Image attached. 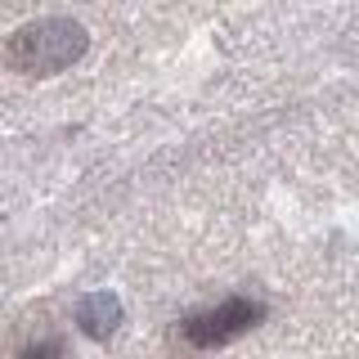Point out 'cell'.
<instances>
[{"label":"cell","mask_w":359,"mask_h":359,"mask_svg":"<svg viewBox=\"0 0 359 359\" xmlns=\"http://www.w3.org/2000/svg\"><path fill=\"white\" fill-rule=\"evenodd\" d=\"M90 50V32L76 18H36L22 22L5 45V63L18 76H54L67 72Z\"/></svg>","instance_id":"1"},{"label":"cell","mask_w":359,"mask_h":359,"mask_svg":"<svg viewBox=\"0 0 359 359\" xmlns=\"http://www.w3.org/2000/svg\"><path fill=\"white\" fill-rule=\"evenodd\" d=\"M265 301H252V297H224L220 306H207L198 314H189V319L175 323V341L184 346V351H220V346L238 341L256 328V323H265Z\"/></svg>","instance_id":"2"},{"label":"cell","mask_w":359,"mask_h":359,"mask_svg":"<svg viewBox=\"0 0 359 359\" xmlns=\"http://www.w3.org/2000/svg\"><path fill=\"white\" fill-rule=\"evenodd\" d=\"M121 319H126V310H121V301L112 292H90V297H81V306H76V328L86 337H95V341H108L121 328Z\"/></svg>","instance_id":"3"},{"label":"cell","mask_w":359,"mask_h":359,"mask_svg":"<svg viewBox=\"0 0 359 359\" xmlns=\"http://www.w3.org/2000/svg\"><path fill=\"white\" fill-rule=\"evenodd\" d=\"M18 359H63V341H59V337L32 341V346H22V355H18Z\"/></svg>","instance_id":"4"}]
</instances>
